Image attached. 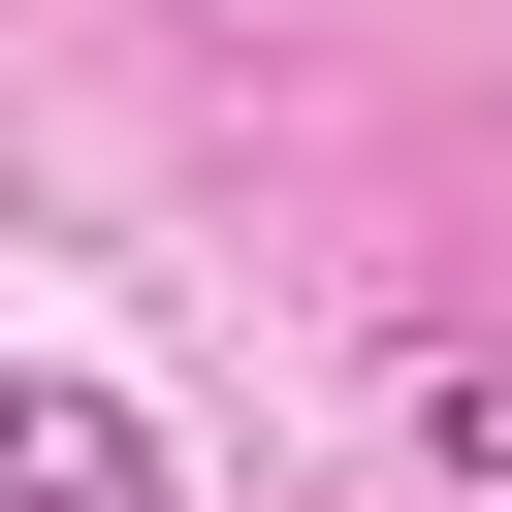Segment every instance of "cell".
Masks as SVG:
<instances>
[{
    "label": "cell",
    "mask_w": 512,
    "mask_h": 512,
    "mask_svg": "<svg viewBox=\"0 0 512 512\" xmlns=\"http://www.w3.org/2000/svg\"><path fill=\"white\" fill-rule=\"evenodd\" d=\"M0 512H192V480H160V416H128V384L0 352Z\"/></svg>",
    "instance_id": "obj_1"
},
{
    "label": "cell",
    "mask_w": 512,
    "mask_h": 512,
    "mask_svg": "<svg viewBox=\"0 0 512 512\" xmlns=\"http://www.w3.org/2000/svg\"><path fill=\"white\" fill-rule=\"evenodd\" d=\"M416 448H448V480H512V352H416Z\"/></svg>",
    "instance_id": "obj_2"
}]
</instances>
